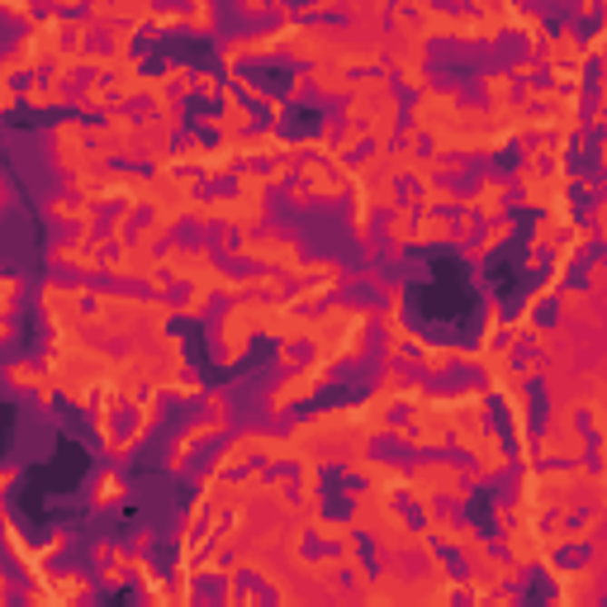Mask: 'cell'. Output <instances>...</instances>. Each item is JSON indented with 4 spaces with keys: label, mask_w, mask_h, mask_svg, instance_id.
<instances>
[{
    "label": "cell",
    "mask_w": 607,
    "mask_h": 607,
    "mask_svg": "<svg viewBox=\"0 0 607 607\" xmlns=\"http://www.w3.org/2000/svg\"><path fill=\"white\" fill-rule=\"evenodd\" d=\"M104 257H110V242H104V233H91V238H67L57 242L48 261L53 266H67V270H81V276H95V270H104Z\"/></svg>",
    "instance_id": "4"
},
{
    "label": "cell",
    "mask_w": 607,
    "mask_h": 607,
    "mask_svg": "<svg viewBox=\"0 0 607 607\" xmlns=\"http://www.w3.org/2000/svg\"><path fill=\"white\" fill-rule=\"evenodd\" d=\"M408 242H417V247H446V242H455V219L451 214H417Z\"/></svg>",
    "instance_id": "13"
},
{
    "label": "cell",
    "mask_w": 607,
    "mask_h": 607,
    "mask_svg": "<svg viewBox=\"0 0 607 607\" xmlns=\"http://www.w3.org/2000/svg\"><path fill=\"white\" fill-rule=\"evenodd\" d=\"M513 238V219H494V223H479V242L470 247V261H485L489 252H498Z\"/></svg>",
    "instance_id": "15"
},
{
    "label": "cell",
    "mask_w": 607,
    "mask_h": 607,
    "mask_svg": "<svg viewBox=\"0 0 607 607\" xmlns=\"http://www.w3.org/2000/svg\"><path fill=\"white\" fill-rule=\"evenodd\" d=\"M413 361L423 366V375H442L451 361H455V342H446V347H427L423 338L413 342Z\"/></svg>",
    "instance_id": "18"
},
{
    "label": "cell",
    "mask_w": 607,
    "mask_h": 607,
    "mask_svg": "<svg viewBox=\"0 0 607 607\" xmlns=\"http://www.w3.org/2000/svg\"><path fill=\"white\" fill-rule=\"evenodd\" d=\"M475 475L479 479H494V475H504L508 465H513V451H508V436L498 432V427H485L475 436Z\"/></svg>",
    "instance_id": "7"
},
{
    "label": "cell",
    "mask_w": 607,
    "mask_h": 607,
    "mask_svg": "<svg viewBox=\"0 0 607 607\" xmlns=\"http://www.w3.org/2000/svg\"><path fill=\"white\" fill-rule=\"evenodd\" d=\"M48 219L53 223H62V228H72L76 238H91L95 228H100V214L86 204V200H72V195H57L53 204H48Z\"/></svg>",
    "instance_id": "10"
},
{
    "label": "cell",
    "mask_w": 607,
    "mask_h": 607,
    "mask_svg": "<svg viewBox=\"0 0 607 607\" xmlns=\"http://www.w3.org/2000/svg\"><path fill=\"white\" fill-rule=\"evenodd\" d=\"M460 209H470L479 223L508 219V181L504 176H485L475 195H460Z\"/></svg>",
    "instance_id": "6"
},
{
    "label": "cell",
    "mask_w": 607,
    "mask_h": 607,
    "mask_svg": "<svg viewBox=\"0 0 607 607\" xmlns=\"http://www.w3.org/2000/svg\"><path fill=\"white\" fill-rule=\"evenodd\" d=\"M123 494H129L123 475H119V470H104V475L95 479V489H91V508H114V504H123Z\"/></svg>",
    "instance_id": "21"
},
{
    "label": "cell",
    "mask_w": 607,
    "mask_h": 607,
    "mask_svg": "<svg viewBox=\"0 0 607 607\" xmlns=\"http://www.w3.org/2000/svg\"><path fill=\"white\" fill-rule=\"evenodd\" d=\"M219 432H228V417H204V423H195V427H185L176 442H171V455H166V470L171 475H181L185 470V455H191L195 446H204L209 436H219Z\"/></svg>",
    "instance_id": "11"
},
{
    "label": "cell",
    "mask_w": 607,
    "mask_h": 607,
    "mask_svg": "<svg viewBox=\"0 0 607 607\" xmlns=\"http://www.w3.org/2000/svg\"><path fill=\"white\" fill-rule=\"evenodd\" d=\"M233 195H261V200H266V171H257V166L238 171V191H233Z\"/></svg>",
    "instance_id": "29"
},
{
    "label": "cell",
    "mask_w": 607,
    "mask_h": 607,
    "mask_svg": "<svg viewBox=\"0 0 607 607\" xmlns=\"http://www.w3.org/2000/svg\"><path fill=\"white\" fill-rule=\"evenodd\" d=\"M15 479H19V470H15V465H0V494H5V489L15 485Z\"/></svg>",
    "instance_id": "36"
},
{
    "label": "cell",
    "mask_w": 607,
    "mask_h": 607,
    "mask_svg": "<svg viewBox=\"0 0 607 607\" xmlns=\"http://www.w3.org/2000/svg\"><path fill=\"white\" fill-rule=\"evenodd\" d=\"M0 10L15 15V19H24V24H34V19H38V10L34 5H19V0H15V5H0Z\"/></svg>",
    "instance_id": "34"
},
{
    "label": "cell",
    "mask_w": 607,
    "mask_h": 607,
    "mask_svg": "<svg viewBox=\"0 0 607 607\" xmlns=\"http://www.w3.org/2000/svg\"><path fill=\"white\" fill-rule=\"evenodd\" d=\"M15 104H19V91H15V81H5V76H0V114H10Z\"/></svg>",
    "instance_id": "33"
},
{
    "label": "cell",
    "mask_w": 607,
    "mask_h": 607,
    "mask_svg": "<svg viewBox=\"0 0 607 607\" xmlns=\"http://www.w3.org/2000/svg\"><path fill=\"white\" fill-rule=\"evenodd\" d=\"M5 200H10V191H5V181H0V209H5Z\"/></svg>",
    "instance_id": "38"
},
{
    "label": "cell",
    "mask_w": 607,
    "mask_h": 607,
    "mask_svg": "<svg viewBox=\"0 0 607 607\" xmlns=\"http://www.w3.org/2000/svg\"><path fill=\"white\" fill-rule=\"evenodd\" d=\"M204 129H214L223 138H247V133H257V110H247V104L223 86V114H209Z\"/></svg>",
    "instance_id": "8"
},
{
    "label": "cell",
    "mask_w": 607,
    "mask_h": 607,
    "mask_svg": "<svg viewBox=\"0 0 607 607\" xmlns=\"http://www.w3.org/2000/svg\"><path fill=\"white\" fill-rule=\"evenodd\" d=\"M289 176H295V162H276V166H270V171H266V191H276V185H285Z\"/></svg>",
    "instance_id": "30"
},
{
    "label": "cell",
    "mask_w": 607,
    "mask_h": 607,
    "mask_svg": "<svg viewBox=\"0 0 607 607\" xmlns=\"http://www.w3.org/2000/svg\"><path fill=\"white\" fill-rule=\"evenodd\" d=\"M209 304H214V289L209 285H191V295H185V304H176L181 318H204Z\"/></svg>",
    "instance_id": "27"
},
{
    "label": "cell",
    "mask_w": 607,
    "mask_h": 607,
    "mask_svg": "<svg viewBox=\"0 0 607 607\" xmlns=\"http://www.w3.org/2000/svg\"><path fill=\"white\" fill-rule=\"evenodd\" d=\"M48 583H53V593L67 602V607H76V602L91 598V579H86V574H48Z\"/></svg>",
    "instance_id": "22"
},
{
    "label": "cell",
    "mask_w": 607,
    "mask_h": 607,
    "mask_svg": "<svg viewBox=\"0 0 607 607\" xmlns=\"http://www.w3.org/2000/svg\"><path fill=\"white\" fill-rule=\"evenodd\" d=\"M19 104H29V110H48V104H72V91L48 86V81H29V86L19 91Z\"/></svg>",
    "instance_id": "19"
},
{
    "label": "cell",
    "mask_w": 607,
    "mask_h": 607,
    "mask_svg": "<svg viewBox=\"0 0 607 607\" xmlns=\"http://www.w3.org/2000/svg\"><path fill=\"white\" fill-rule=\"evenodd\" d=\"M485 95L494 100V110H508L513 95H517V81H513L508 72H489V76H485Z\"/></svg>",
    "instance_id": "23"
},
{
    "label": "cell",
    "mask_w": 607,
    "mask_h": 607,
    "mask_svg": "<svg viewBox=\"0 0 607 607\" xmlns=\"http://www.w3.org/2000/svg\"><path fill=\"white\" fill-rule=\"evenodd\" d=\"M455 110H460V91L455 86H427L423 95L413 100V110H408V138L417 142V138L446 133Z\"/></svg>",
    "instance_id": "3"
},
{
    "label": "cell",
    "mask_w": 607,
    "mask_h": 607,
    "mask_svg": "<svg viewBox=\"0 0 607 607\" xmlns=\"http://www.w3.org/2000/svg\"><path fill=\"white\" fill-rule=\"evenodd\" d=\"M417 214H455L460 209V195L451 191V185H423V191L413 195Z\"/></svg>",
    "instance_id": "14"
},
{
    "label": "cell",
    "mask_w": 607,
    "mask_h": 607,
    "mask_svg": "<svg viewBox=\"0 0 607 607\" xmlns=\"http://www.w3.org/2000/svg\"><path fill=\"white\" fill-rule=\"evenodd\" d=\"M233 152H238V162H280L285 138L276 129H257L247 138H233Z\"/></svg>",
    "instance_id": "12"
},
{
    "label": "cell",
    "mask_w": 607,
    "mask_h": 607,
    "mask_svg": "<svg viewBox=\"0 0 607 607\" xmlns=\"http://www.w3.org/2000/svg\"><path fill=\"white\" fill-rule=\"evenodd\" d=\"M133 413H138V417H133V432H138V436H148V432L157 427V417H162V394L148 389V394H142V399L133 404Z\"/></svg>",
    "instance_id": "25"
},
{
    "label": "cell",
    "mask_w": 607,
    "mask_h": 607,
    "mask_svg": "<svg viewBox=\"0 0 607 607\" xmlns=\"http://www.w3.org/2000/svg\"><path fill=\"white\" fill-rule=\"evenodd\" d=\"M44 366H38V361H10L5 366V380L15 385V389H38V385H44Z\"/></svg>",
    "instance_id": "24"
},
{
    "label": "cell",
    "mask_w": 607,
    "mask_h": 607,
    "mask_svg": "<svg viewBox=\"0 0 607 607\" xmlns=\"http://www.w3.org/2000/svg\"><path fill=\"white\" fill-rule=\"evenodd\" d=\"M413 219H417V204H413V195H408V200L389 214V223H385L389 247H408V238H413Z\"/></svg>",
    "instance_id": "20"
},
{
    "label": "cell",
    "mask_w": 607,
    "mask_h": 607,
    "mask_svg": "<svg viewBox=\"0 0 607 607\" xmlns=\"http://www.w3.org/2000/svg\"><path fill=\"white\" fill-rule=\"evenodd\" d=\"M257 313H261V299H252V295L223 308V318H219V366L223 370L228 366H242L247 351H252V342L261 338Z\"/></svg>",
    "instance_id": "1"
},
{
    "label": "cell",
    "mask_w": 607,
    "mask_h": 607,
    "mask_svg": "<svg viewBox=\"0 0 607 607\" xmlns=\"http://www.w3.org/2000/svg\"><path fill=\"white\" fill-rule=\"evenodd\" d=\"M308 86L318 95H351V76L328 62V67H308Z\"/></svg>",
    "instance_id": "17"
},
{
    "label": "cell",
    "mask_w": 607,
    "mask_h": 607,
    "mask_svg": "<svg viewBox=\"0 0 607 607\" xmlns=\"http://www.w3.org/2000/svg\"><path fill=\"white\" fill-rule=\"evenodd\" d=\"M19 295H24V280H19L15 270H0V318H15Z\"/></svg>",
    "instance_id": "26"
},
{
    "label": "cell",
    "mask_w": 607,
    "mask_h": 607,
    "mask_svg": "<svg viewBox=\"0 0 607 607\" xmlns=\"http://www.w3.org/2000/svg\"><path fill=\"white\" fill-rule=\"evenodd\" d=\"M570 223H574V200H570V204H560V209H551V214H541L536 233H532V247H527V257H546L551 247H560L564 233H570Z\"/></svg>",
    "instance_id": "9"
},
{
    "label": "cell",
    "mask_w": 607,
    "mask_h": 607,
    "mask_svg": "<svg viewBox=\"0 0 607 607\" xmlns=\"http://www.w3.org/2000/svg\"><path fill=\"white\" fill-rule=\"evenodd\" d=\"M185 24H191V29H214V10H209V5H195V10H185Z\"/></svg>",
    "instance_id": "31"
},
{
    "label": "cell",
    "mask_w": 607,
    "mask_h": 607,
    "mask_svg": "<svg viewBox=\"0 0 607 607\" xmlns=\"http://www.w3.org/2000/svg\"><path fill=\"white\" fill-rule=\"evenodd\" d=\"M171 228H176V219H166V214H152L138 223V233H133V247H142V252H152V247H162L166 238H171Z\"/></svg>",
    "instance_id": "16"
},
{
    "label": "cell",
    "mask_w": 607,
    "mask_h": 607,
    "mask_svg": "<svg viewBox=\"0 0 607 607\" xmlns=\"http://www.w3.org/2000/svg\"><path fill=\"white\" fill-rule=\"evenodd\" d=\"M15 342V318H0V347Z\"/></svg>",
    "instance_id": "37"
},
{
    "label": "cell",
    "mask_w": 607,
    "mask_h": 607,
    "mask_svg": "<svg viewBox=\"0 0 607 607\" xmlns=\"http://www.w3.org/2000/svg\"><path fill=\"white\" fill-rule=\"evenodd\" d=\"M593 436L579 427V417H551V427L541 432V442L532 446L536 460H555V465H579L593 455Z\"/></svg>",
    "instance_id": "2"
},
{
    "label": "cell",
    "mask_w": 607,
    "mask_h": 607,
    "mask_svg": "<svg viewBox=\"0 0 607 607\" xmlns=\"http://www.w3.org/2000/svg\"><path fill=\"white\" fill-rule=\"evenodd\" d=\"M328 375H332V370H328V366H318V361H313V366H299L285 385L270 389V413H285L289 404H308L313 394H318V389L328 385Z\"/></svg>",
    "instance_id": "5"
},
{
    "label": "cell",
    "mask_w": 607,
    "mask_h": 607,
    "mask_svg": "<svg viewBox=\"0 0 607 607\" xmlns=\"http://www.w3.org/2000/svg\"><path fill=\"white\" fill-rule=\"evenodd\" d=\"M62 546H67V532H53V536H48V546H44V555L53 560V555H57Z\"/></svg>",
    "instance_id": "35"
},
{
    "label": "cell",
    "mask_w": 607,
    "mask_h": 607,
    "mask_svg": "<svg viewBox=\"0 0 607 607\" xmlns=\"http://www.w3.org/2000/svg\"><path fill=\"white\" fill-rule=\"evenodd\" d=\"M195 91L200 95H223V81L214 72H195Z\"/></svg>",
    "instance_id": "32"
},
{
    "label": "cell",
    "mask_w": 607,
    "mask_h": 607,
    "mask_svg": "<svg viewBox=\"0 0 607 607\" xmlns=\"http://www.w3.org/2000/svg\"><path fill=\"white\" fill-rule=\"evenodd\" d=\"M100 579L110 583V589H123V583H129V551H119V546H114V555L100 564Z\"/></svg>",
    "instance_id": "28"
}]
</instances>
